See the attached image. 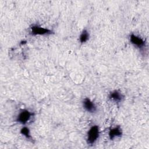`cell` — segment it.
I'll use <instances>...</instances> for the list:
<instances>
[{
	"mask_svg": "<svg viewBox=\"0 0 149 149\" xmlns=\"http://www.w3.org/2000/svg\"><path fill=\"white\" fill-rule=\"evenodd\" d=\"M100 136V129L97 125L92 126L87 132V143L93 145L97 140Z\"/></svg>",
	"mask_w": 149,
	"mask_h": 149,
	"instance_id": "obj_1",
	"label": "cell"
},
{
	"mask_svg": "<svg viewBox=\"0 0 149 149\" xmlns=\"http://www.w3.org/2000/svg\"><path fill=\"white\" fill-rule=\"evenodd\" d=\"M34 116V113L29 111L27 109H22L16 118V122L22 125H26Z\"/></svg>",
	"mask_w": 149,
	"mask_h": 149,
	"instance_id": "obj_2",
	"label": "cell"
},
{
	"mask_svg": "<svg viewBox=\"0 0 149 149\" xmlns=\"http://www.w3.org/2000/svg\"><path fill=\"white\" fill-rule=\"evenodd\" d=\"M30 34L32 36L37 35H50L53 33L52 31L50 29L42 27L38 25H32L30 27Z\"/></svg>",
	"mask_w": 149,
	"mask_h": 149,
	"instance_id": "obj_3",
	"label": "cell"
},
{
	"mask_svg": "<svg viewBox=\"0 0 149 149\" xmlns=\"http://www.w3.org/2000/svg\"><path fill=\"white\" fill-rule=\"evenodd\" d=\"M129 39L130 42L140 50L143 49L146 46V41L142 38L136 34L132 33L129 36Z\"/></svg>",
	"mask_w": 149,
	"mask_h": 149,
	"instance_id": "obj_4",
	"label": "cell"
},
{
	"mask_svg": "<svg viewBox=\"0 0 149 149\" xmlns=\"http://www.w3.org/2000/svg\"><path fill=\"white\" fill-rule=\"evenodd\" d=\"M82 104L84 109L88 112L94 113L97 111L96 105L88 98H85L82 101Z\"/></svg>",
	"mask_w": 149,
	"mask_h": 149,
	"instance_id": "obj_5",
	"label": "cell"
},
{
	"mask_svg": "<svg viewBox=\"0 0 149 149\" xmlns=\"http://www.w3.org/2000/svg\"><path fill=\"white\" fill-rule=\"evenodd\" d=\"M108 97L109 100L116 103L121 102L125 98L124 95L120 91L117 90L110 92Z\"/></svg>",
	"mask_w": 149,
	"mask_h": 149,
	"instance_id": "obj_6",
	"label": "cell"
},
{
	"mask_svg": "<svg viewBox=\"0 0 149 149\" xmlns=\"http://www.w3.org/2000/svg\"><path fill=\"white\" fill-rule=\"evenodd\" d=\"M122 135V130L120 126H116L115 127L110 129L108 132V136L110 140H112L116 137H120Z\"/></svg>",
	"mask_w": 149,
	"mask_h": 149,
	"instance_id": "obj_7",
	"label": "cell"
},
{
	"mask_svg": "<svg viewBox=\"0 0 149 149\" xmlns=\"http://www.w3.org/2000/svg\"><path fill=\"white\" fill-rule=\"evenodd\" d=\"M20 133L24 136L27 140H29V141H31L32 143L33 142V139L32 136L30 134V129L26 127V126H24L23 127L21 130H20Z\"/></svg>",
	"mask_w": 149,
	"mask_h": 149,
	"instance_id": "obj_8",
	"label": "cell"
},
{
	"mask_svg": "<svg viewBox=\"0 0 149 149\" xmlns=\"http://www.w3.org/2000/svg\"><path fill=\"white\" fill-rule=\"evenodd\" d=\"M90 37V34L86 29H84L79 36V41L81 44L86 42Z\"/></svg>",
	"mask_w": 149,
	"mask_h": 149,
	"instance_id": "obj_9",
	"label": "cell"
}]
</instances>
